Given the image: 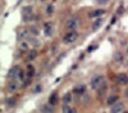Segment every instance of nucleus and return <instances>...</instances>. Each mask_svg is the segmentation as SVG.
Masks as SVG:
<instances>
[{"instance_id": "nucleus-1", "label": "nucleus", "mask_w": 128, "mask_h": 113, "mask_svg": "<svg viewBox=\"0 0 128 113\" xmlns=\"http://www.w3.org/2000/svg\"><path fill=\"white\" fill-rule=\"evenodd\" d=\"M80 23H81L80 17L72 16V17H69V18H68V19L65 21V28L69 30V31H73V30H76L77 27L80 26Z\"/></svg>"}, {"instance_id": "nucleus-2", "label": "nucleus", "mask_w": 128, "mask_h": 113, "mask_svg": "<svg viewBox=\"0 0 128 113\" xmlns=\"http://www.w3.org/2000/svg\"><path fill=\"white\" fill-rule=\"evenodd\" d=\"M77 39H78V34H77L76 31H71V32H67L64 35L63 41L67 43V44H72V43H74Z\"/></svg>"}, {"instance_id": "nucleus-3", "label": "nucleus", "mask_w": 128, "mask_h": 113, "mask_svg": "<svg viewBox=\"0 0 128 113\" xmlns=\"http://www.w3.org/2000/svg\"><path fill=\"white\" fill-rule=\"evenodd\" d=\"M101 82H103V76L101 75H96V76H94V77L91 78L90 86H91V89H97L99 85Z\"/></svg>"}, {"instance_id": "nucleus-4", "label": "nucleus", "mask_w": 128, "mask_h": 113, "mask_svg": "<svg viewBox=\"0 0 128 113\" xmlns=\"http://www.w3.org/2000/svg\"><path fill=\"white\" fill-rule=\"evenodd\" d=\"M45 35H46L48 37H51L54 35V25L51 22H49V23L45 25Z\"/></svg>"}, {"instance_id": "nucleus-5", "label": "nucleus", "mask_w": 128, "mask_h": 113, "mask_svg": "<svg viewBox=\"0 0 128 113\" xmlns=\"http://www.w3.org/2000/svg\"><path fill=\"white\" fill-rule=\"evenodd\" d=\"M123 109H124V104L123 103H119V102H117V103H114L113 107L110 108V111L113 113H118V112H122Z\"/></svg>"}, {"instance_id": "nucleus-6", "label": "nucleus", "mask_w": 128, "mask_h": 113, "mask_svg": "<svg viewBox=\"0 0 128 113\" xmlns=\"http://www.w3.org/2000/svg\"><path fill=\"white\" fill-rule=\"evenodd\" d=\"M22 14H23V19L28 21L31 18V14H32V7H24L22 9Z\"/></svg>"}, {"instance_id": "nucleus-7", "label": "nucleus", "mask_w": 128, "mask_h": 113, "mask_svg": "<svg viewBox=\"0 0 128 113\" xmlns=\"http://www.w3.org/2000/svg\"><path fill=\"white\" fill-rule=\"evenodd\" d=\"M117 81L120 85H128V76L124 75V73H120V75L117 76Z\"/></svg>"}, {"instance_id": "nucleus-8", "label": "nucleus", "mask_w": 128, "mask_h": 113, "mask_svg": "<svg viewBox=\"0 0 128 113\" xmlns=\"http://www.w3.org/2000/svg\"><path fill=\"white\" fill-rule=\"evenodd\" d=\"M16 103H17L16 98L10 96V98H7V99H5V102H4V104H5V107L13 108V107H16Z\"/></svg>"}, {"instance_id": "nucleus-9", "label": "nucleus", "mask_w": 128, "mask_h": 113, "mask_svg": "<svg viewBox=\"0 0 128 113\" xmlns=\"http://www.w3.org/2000/svg\"><path fill=\"white\" fill-rule=\"evenodd\" d=\"M19 71H21V70H19V67H18V66H14L10 71L8 72V78H12V77H14V76H18Z\"/></svg>"}, {"instance_id": "nucleus-10", "label": "nucleus", "mask_w": 128, "mask_h": 113, "mask_svg": "<svg viewBox=\"0 0 128 113\" xmlns=\"http://www.w3.org/2000/svg\"><path fill=\"white\" fill-rule=\"evenodd\" d=\"M103 14H105V10H104V9H96V10H94V12L90 13V17H91V18H97V17H101Z\"/></svg>"}, {"instance_id": "nucleus-11", "label": "nucleus", "mask_w": 128, "mask_h": 113, "mask_svg": "<svg viewBox=\"0 0 128 113\" xmlns=\"http://www.w3.org/2000/svg\"><path fill=\"white\" fill-rule=\"evenodd\" d=\"M86 91V86L85 85H78V86H76L73 89V93H76L77 95H82V94H85Z\"/></svg>"}, {"instance_id": "nucleus-12", "label": "nucleus", "mask_w": 128, "mask_h": 113, "mask_svg": "<svg viewBox=\"0 0 128 113\" xmlns=\"http://www.w3.org/2000/svg\"><path fill=\"white\" fill-rule=\"evenodd\" d=\"M106 87H108V86H106V84H105V82H101V84L99 85V87H97V94H99L100 96H104V95H105Z\"/></svg>"}, {"instance_id": "nucleus-13", "label": "nucleus", "mask_w": 128, "mask_h": 113, "mask_svg": "<svg viewBox=\"0 0 128 113\" xmlns=\"http://www.w3.org/2000/svg\"><path fill=\"white\" fill-rule=\"evenodd\" d=\"M58 102H59V98H58V94H51V95L49 96V103L50 104H53V105H56L58 104Z\"/></svg>"}, {"instance_id": "nucleus-14", "label": "nucleus", "mask_w": 128, "mask_h": 113, "mask_svg": "<svg viewBox=\"0 0 128 113\" xmlns=\"http://www.w3.org/2000/svg\"><path fill=\"white\" fill-rule=\"evenodd\" d=\"M33 75H35V68H33V66L28 64V66H27V73H26V76H27L28 78H32V77H33Z\"/></svg>"}, {"instance_id": "nucleus-15", "label": "nucleus", "mask_w": 128, "mask_h": 113, "mask_svg": "<svg viewBox=\"0 0 128 113\" xmlns=\"http://www.w3.org/2000/svg\"><path fill=\"white\" fill-rule=\"evenodd\" d=\"M118 98H119V96H118V95H115V94H114V95L109 96V98L106 99V103H108L109 105H113L114 103H117V102H118Z\"/></svg>"}, {"instance_id": "nucleus-16", "label": "nucleus", "mask_w": 128, "mask_h": 113, "mask_svg": "<svg viewBox=\"0 0 128 113\" xmlns=\"http://www.w3.org/2000/svg\"><path fill=\"white\" fill-rule=\"evenodd\" d=\"M36 57H37V52H36V49H32V50H30V53H28V55H27L26 59L27 61H33Z\"/></svg>"}, {"instance_id": "nucleus-17", "label": "nucleus", "mask_w": 128, "mask_h": 113, "mask_svg": "<svg viewBox=\"0 0 128 113\" xmlns=\"http://www.w3.org/2000/svg\"><path fill=\"white\" fill-rule=\"evenodd\" d=\"M41 111L42 112H48V113H51V112H54V108H53V104H46V105H42L41 107Z\"/></svg>"}, {"instance_id": "nucleus-18", "label": "nucleus", "mask_w": 128, "mask_h": 113, "mask_svg": "<svg viewBox=\"0 0 128 113\" xmlns=\"http://www.w3.org/2000/svg\"><path fill=\"white\" fill-rule=\"evenodd\" d=\"M17 89H18V82H17V81H13V82H10V84H9V87H8V90H9L10 93H14Z\"/></svg>"}, {"instance_id": "nucleus-19", "label": "nucleus", "mask_w": 128, "mask_h": 113, "mask_svg": "<svg viewBox=\"0 0 128 113\" xmlns=\"http://www.w3.org/2000/svg\"><path fill=\"white\" fill-rule=\"evenodd\" d=\"M46 14L48 16H53L54 14V5L53 4H49V5L46 7Z\"/></svg>"}, {"instance_id": "nucleus-20", "label": "nucleus", "mask_w": 128, "mask_h": 113, "mask_svg": "<svg viewBox=\"0 0 128 113\" xmlns=\"http://www.w3.org/2000/svg\"><path fill=\"white\" fill-rule=\"evenodd\" d=\"M101 23H103V19H101V18H99V19H97V21H96L95 23H94V26H92V30H94V31H96L97 28H100V26H101Z\"/></svg>"}, {"instance_id": "nucleus-21", "label": "nucleus", "mask_w": 128, "mask_h": 113, "mask_svg": "<svg viewBox=\"0 0 128 113\" xmlns=\"http://www.w3.org/2000/svg\"><path fill=\"white\" fill-rule=\"evenodd\" d=\"M63 100H64V103H65V104H67V103H69V102L72 100V95H71V93H67L65 95L63 96Z\"/></svg>"}, {"instance_id": "nucleus-22", "label": "nucleus", "mask_w": 128, "mask_h": 113, "mask_svg": "<svg viewBox=\"0 0 128 113\" xmlns=\"http://www.w3.org/2000/svg\"><path fill=\"white\" fill-rule=\"evenodd\" d=\"M30 31L32 32V35H33V36H37L39 32H40L39 28H37V27H35V26H31V27H30Z\"/></svg>"}, {"instance_id": "nucleus-23", "label": "nucleus", "mask_w": 128, "mask_h": 113, "mask_svg": "<svg viewBox=\"0 0 128 113\" xmlns=\"http://www.w3.org/2000/svg\"><path fill=\"white\" fill-rule=\"evenodd\" d=\"M62 111H63L64 113H72V112H74V109H72V108H71L69 105H67V104L63 107V109H62Z\"/></svg>"}, {"instance_id": "nucleus-24", "label": "nucleus", "mask_w": 128, "mask_h": 113, "mask_svg": "<svg viewBox=\"0 0 128 113\" xmlns=\"http://www.w3.org/2000/svg\"><path fill=\"white\" fill-rule=\"evenodd\" d=\"M114 59H115L117 62H122V61H123V57H122V54H120V53H117L115 55H114Z\"/></svg>"}, {"instance_id": "nucleus-25", "label": "nucleus", "mask_w": 128, "mask_h": 113, "mask_svg": "<svg viewBox=\"0 0 128 113\" xmlns=\"http://www.w3.org/2000/svg\"><path fill=\"white\" fill-rule=\"evenodd\" d=\"M41 91V85H36V86L32 89V93L33 94H36V93H40Z\"/></svg>"}, {"instance_id": "nucleus-26", "label": "nucleus", "mask_w": 128, "mask_h": 113, "mask_svg": "<svg viewBox=\"0 0 128 113\" xmlns=\"http://www.w3.org/2000/svg\"><path fill=\"white\" fill-rule=\"evenodd\" d=\"M109 0H97V4H100V5H106Z\"/></svg>"}, {"instance_id": "nucleus-27", "label": "nucleus", "mask_w": 128, "mask_h": 113, "mask_svg": "<svg viewBox=\"0 0 128 113\" xmlns=\"http://www.w3.org/2000/svg\"><path fill=\"white\" fill-rule=\"evenodd\" d=\"M21 48H22V49H27V48H28V44L24 43V41H23V43H21Z\"/></svg>"}, {"instance_id": "nucleus-28", "label": "nucleus", "mask_w": 128, "mask_h": 113, "mask_svg": "<svg viewBox=\"0 0 128 113\" xmlns=\"http://www.w3.org/2000/svg\"><path fill=\"white\" fill-rule=\"evenodd\" d=\"M23 77H24V73L22 71H19V73H18V78L19 80H23Z\"/></svg>"}, {"instance_id": "nucleus-29", "label": "nucleus", "mask_w": 128, "mask_h": 113, "mask_svg": "<svg viewBox=\"0 0 128 113\" xmlns=\"http://www.w3.org/2000/svg\"><path fill=\"white\" fill-rule=\"evenodd\" d=\"M96 48H97V45H94V46H91V48L88 49V52H92L94 49H96Z\"/></svg>"}, {"instance_id": "nucleus-30", "label": "nucleus", "mask_w": 128, "mask_h": 113, "mask_svg": "<svg viewBox=\"0 0 128 113\" xmlns=\"http://www.w3.org/2000/svg\"><path fill=\"white\" fill-rule=\"evenodd\" d=\"M126 96L128 98V90H126Z\"/></svg>"}]
</instances>
